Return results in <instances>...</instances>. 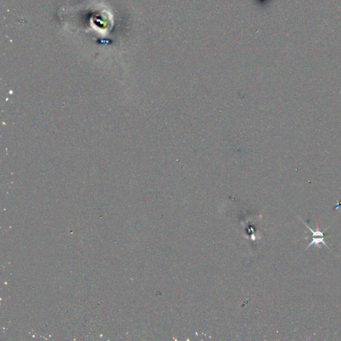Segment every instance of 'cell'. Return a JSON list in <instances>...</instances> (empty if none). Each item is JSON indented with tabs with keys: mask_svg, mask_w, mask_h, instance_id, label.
<instances>
[{
	"mask_svg": "<svg viewBox=\"0 0 341 341\" xmlns=\"http://www.w3.org/2000/svg\"><path fill=\"white\" fill-rule=\"evenodd\" d=\"M321 243H323L324 245H325V246H326V247H327V245H326V243H325V242H324V237H322V238H320V237H319V238H316V237H313V241H312L311 243L309 244V246H308L307 249H308V248L311 247V246L314 245V244H315V245H318V244Z\"/></svg>",
	"mask_w": 341,
	"mask_h": 341,
	"instance_id": "1",
	"label": "cell"
}]
</instances>
